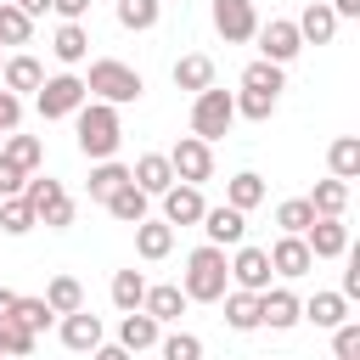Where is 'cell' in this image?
Here are the masks:
<instances>
[{
    "instance_id": "cell-1",
    "label": "cell",
    "mask_w": 360,
    "mask_h": 360,
    "mask_svg": "<svg viewBox=\"0 0 360 360\" xmlns=\"http://www.w3.org/2000/svg\"><path fill=\"white\" fill-rule=\"evenodd\" d=\"M225 281H231V264H225V248H197L191 259H186V281H180V292H186V304H219L225 298Z\"/></svg>"
},
{
    "instance_id": "cell-2",
    "label": "cell",
    "mask_w": 360,
    "mask_h": 360,
    "mask_svg": "<svg viewBox=\"0 0 360 360\" xmlns=\"http://www.w3.org/2000/svg\"><path fill=\"white\" fill-rule=\"evenodd\" d=\"M84 90L96 96V101H107V107H124V101H141V73L129 68V62H112V56H101V62H90V79H84Z\"/></svg>"
},
{
    "instance_id": "cell-3",
    "label": "cell",
    "mask_w": 360,
    "mask_h": 360,
    "mask_svg": "<svg viewBox=\"0 0 360 360\" xmlns=\"http://www.w3.org/2000/svg\"><path fill=\"white\" fill-rule=\"evenodd\" d=\"M118 141H124V129H118V107H107V101H90V107H79V152L84 158H112L118 152Z\"/></svg>"
},
{
    "instance_id": "cell-4",
    "label": "cell",
    "mask_w": 360,
    "mask_h": 360,
    "mask_svg": "<svg viewBox=\"0 0 360 360\" xmlns=\"http://www.w3.org/2000/svg\"><path fill=\"white\" fill-rule=\"evenodd\" d=\"M22 202H28V208H34V219H39V225H51V231L73 225V202H68L62 180H51V174H28V180H22Z\"/></svg>"
},
{
    "instance_id": "cell-5",
    "label": "cell",
    "mask_w": 360,
    "mask_h": 360,
    "mask_svg": "<svg viewBox=\"0 0 360 360\" xmlns=\"http://www.w3.org/2000/svg\"><path fill=\"white\" fill-rule=\"evenodd\" d=\"M236 124V101L225 96V90H197V101H191V135L197 141H219L225 129Z\"/></svg>"
},
{
    "instance_id": "cell-6",
    "label": "cell",
    "mask_w": 360,
    "mask_h": 360,
    "mask_svg": "<svg viewBox=\"0 0 360 360\" xmlns=\"http://www.w3.org/2000/svg\"><path fill=\"white\" fill-rule=\"evenodd\" d=\"M84 79L79 73H56V79H45L39 84V118H68V112H79L84 107Z\"/></svg>"
},
{
    "instance_id": "cell-7",
    "label": "cell",
    "mask_w": 360,
    "mask_h": 360,
    "mask_svg": "<svg viewBox=\"0 0 360 360\" xmlns=\"http://www.w3.org/2000/svg\"><path fill=\"white\" fill-rule=\"evenodd\" d=\"M169 169H174V180H186V186H202V180L214 174V152H208V141H197V135H180V141H174V152H169Z\"/></svg>"
},
{
    "instance_id": "cell-8",
    "label": "cell",
    "mask_w": 360,
    "mask_h": 360,
    "mask_svg": "<svg viewBox=\"0 0 360 360\" xmlns=\"http://www.w3.org/2000/svg\"><path fill=\"white\" fill-rule=\"evenodd\" d=\"M214 28H219L231 45L253 39V34H259V11H253V0H214Z\"/></svg>"
},
{
    "instance_id": "cell-9",
    "label": "cell",
    "mask_w": 360,
    "mask_h": 360,
    "mask_svg": "<svg viewBox=\"0 0 360 360\" xmlns=\"http://www.w3.org/2000/svg\"><path fill=\"white\" fill-rule=\"evenodd\" d=\"M304 248L315 253V259H338V253H349V225H343V214L332 219V214H315V225L304 231Z\"/></svg>"
},
{
    "instance_id": "cell-10",
    "label": "cell",
    "mask_w": 360,
    "mask_h": 360,
    "mask_svg": "<svg viewBox=\"0 0 360 360\" xmlns=\"http://www.w3.org/2000/svg\"><path fill=\"white\" fill-rule=\"evenodd\" d=\"M270 276H276V270H270V253H264V248H242V242H236L231 281H236L242 292H264V287H270Z\"/></svg>"
},
{
    "instance_id": "cell-11",
    "label": "cell",
    "mask_w": 360,
    "mask_h": 360,
    "mask_svg": "<svg viewBox=\"0 0 360 360\" xmlns=\"http://www.w3.org/2000/svg\"><path fill=\"white\" fill-rule=\"evenodd\" d=\"M259 51H264V62H292V56L304 51V39H298V22H287V17H270V22L259 28Z\"/></svg>"
},
{
    "instance_id": "cell-12",
    "label": "cell",
    "mask_w": 360,
    "mask_h": 360,
    "mask_svg": "<svg viewBox=\"0 0 360 360\" xmlns=\"http://www.w3.org/2000/svg\"><path fill=\"white\" fill-rule=\"evenodd\" d=\"M197 225L208 231V242H214V248H236V242H242V231H248V225H242V208H231V202L202 208V219H197Z\"/></svg>"
},
{
    "instance_id": "cell-13",
    "label": "cell",
    "mask_w": 360,
    "mask_h": 360,
    "mask_svg": "<svg viewBox=\"0 0 360 360\" xmlns=\"http://www.w3.org/2000/svg\"><path fill=\"white\" fill-rule=\"evenodd\" d=\"M270 270H276V276H287V281H298V276H309V270H315V253L304 248V236H281V242L270 248Z\"/></svg>"
},
{
    "instance_id": "cell-14",
    "label": "cell",
    "mask_w": 360,
    "mask_h": 360,
    "mask_svg": "<svg viewBox=\"0 0 360 360\" xmlns=\"http://www.w3.org/2000/svg\"><path fill=\"white\" fill-rule=\"evenodd\" d=\"M259 326H270V332L298 326V298H292L287 287H264V292H259Z\"/></svg>"
},
{
    "instance_id": "cell-15",
    "label": "cell",
    "mask_w": 360,
    "mask_h": 360,
    "mask_svg": "<svg viewBox=\"0 0 360 360\" xmlns=\"http://www.w3.org/2000/svg\"><path fill=\"white\" fill-rule=\"evenodd\" d=\"M202 208H208V202H202V191H197V186H186V180L163 191V219H169V225H197V219H202Z\"/></svg>"
},
{
    "instance_id": "cell-16",
    "label": "cell",
    "mask_w": 360,
    "mask_h": 360,
    "mask_svg": "<svg viewBox=\"0 0 360 360\" xmlns=\"http://www.w3.org/2000/svg\"><path fill=\"white\" fill-rule=\"evenodd\" d=\"M129 180H135L146 197H163V191L174 186V169H169V158H163V152H146V158L129 169Z\"/></svg>"
},
{
    "instance_id": "cell-17",
    "label": "cell",
    "mask_w": 360,
    "mask_h": 360,
    "mask_svg": "<svg viewBox=\"0 0 360 360\" xmlns=\"http://www.w3.org/2000/svg\"><path fill=\"white\" fill-rule=\"evenodd\" d=\"M62 343H68L73 354H90V349L101 343V321H96L90 309H73V315H62Z\"/></svg>"
},
{
    "instance_id": "cell-18",
    "label": "cell",
    "mask_w": 360,
    "mask_h": 360,
    "mask_svg": "<svg viewBox=\"0 0 360 360\" xmlns=\"http://www.w3.org/2000/svg\"><path fill=\"white\" fill-rule=\"evenodd\" d=\"M163 332H158V321L146 315V309H124V321H118V343L129 349V354H141V349H152Z\"/></svg>"
},
{
    "instance_id": "cell-19",
    "label": "cell",
    "mask_w": 360,
    "mask_h": 360,
    "mask_svg": "<svg viewBox=\"0 0 360 360\" xmlns=\"http://www.w3.org/2000/svg\"><path fill=\"white\" fill-rule=\"evenodd\" d=\"M169 248H174V225L169 219H141L135 225V253L141 259H169Z\"/></svg>"
},
{
    "instance_id": "cell-20",
    "label": "cell",
    "mask_w": 360,
    "mask_h": 360,
    "mask_svg": "<svg viewBox=\"0 0 360 360\" xmlns=\"http://www.w3.org/2000/svg\"><path fill=\"white\" fill-rule=\"evenodd\" d=\"M298 321H315V326H338V321H349V298L343 292H315L309 304H298Z\"/></svg>"
},
{
    "instance_id": "cell-21",
    "label": "cell",
    "mask_w": 360,
    "mask_h": 360,
    "mask_svg": "<svg viewBox=\"0 0 360 360\" xmlns=\"http://www.w3.org/2000/svg\"><path fill=\"white\" fill-rule=\"evenodd\" d=\"M0 158H11L22 174H34V169L45 163V141H39V135H17V129H11V135L0 141Z\"/></svg>"
},
{
    "instance_id": "cell-22",
    "label": "cell",
    "mask_w": 360,
    "mask_h": 360,
    "mask_svg": "<svg viewBox=\"0 0 360 360\" xmlns=\"http://www.w3.org/2000/svg\"><path fill=\"white\" fill-rule=\"evenodd\" d=\"M146 202H152V197H146L135 180H124V186L107 197V214H112V219H124V225H141V219H146Z\"/></svg>"
},
{
    "instance_id": "cell-23",
    "label": "cell",
    "mask_w": 360,
    "mask_h": 360,
    "mask_svg": "<svg viewBox=\"0 0 360 360\" xmlns=\"http://www.w3.org/2000/svg\"><path fill=\"white\" fill-rule=\"evenodd\" d=\"M332 34H338V11H332V6H321V0H309V6H304V17H298V39L326 45Z\"/></svg>"
},
{
    "instance_id": "cell-24",
    "label": "cell",
    "mask_w": 360,
    "mask_h": 360,
    "mask_svg": "<svg viewBox=\"0 0 360 360\" xmlns=\"http://www.w3.org/2000/svg\"><path fill=\"white\" fill-rule=\"evenodd\" d=\"M141 309H146L158 326H163V321H180V309H186V292H180V287H146Z\"/></svg>"
},
{
    "instance_id": "cell-25",
    "label": "cell",
    "mask_w": 360,
    "mask_h": 360,
    "mask_svg": "<svg viewBox=\"0 0 360 360\" xmlns=\"http://www.w3.org/2000/svg\"><path fill=\"white\" fill-rule=\"evenodd\" d=\"M0 79H6V90L17 96V90H39V84H45V68H39L34 56H11V62L0 68Z\"/></svg>"
},
{
    "instance_id": "cell-26",
    "label": "cell",
    "mask_w": 360,
    "mask_h": 360,
    "mask_svg": "<svg viewBox=\"0 0 360 360\" xmlns=\"http://www.w3.org/2000/svg\"><path fill=\"white\" fill-rule=\"evenodd\" d=\"M225 202H231V208H242V214H248V208H259V202H264V180H259L253 169L231 174V186H225Z\"/></svg>"
},
{
    "instance_id": "cell-27",
    "label": "cell",
    "mask_w": 360,
    "mask_h": 360,
    "mask_svg": "<svg viewBox=\"0 0 360 360\" xmlns=\"http://www.w3.org/2000/svg\"><path fill=\"white\" fill-rule=\"evenodd\" d=\"M45 304H51V315H73V309H84V287H79L73 276H51Z\"/></svg>"
},
{
    "instance_id": "cell-28",
    "label": "cell",
    "mask_w": 360,
    "mask_h": 360,
    "mask_svg": "<svg viewBox=\"0 0 360 360\" xmlns=\"http://www.w3.org/2000/svg\"><path fill=\"white\" fill-rule=\"evenodd\" d=\"M51 51H56V62H68V68H73V62H84L90 34H84L79 22H62V28H56V39H51Z\"/></svg>"
},
{
    "instance_id": "cell-29",
    "label": "cell",
    "mask_w": 360,
    "mask_h": 360,
    "mask_svg": "<svg viewBox=\"0 0 360 360\" xmlns=\"http://www.w3.org/2000/svg\"><path fill=\"white\" fill-rule=\"evenodd\" d=\"M174 84H180V90H208V84H214V62L197 56V51L180 56V62H174Z\"/></svg>"
},
{
    "instance_id": "cell-30",
    "label": "cell",
    "mask_w": 360,
    "mask_h": 360,
    "mask_svg": "<svg viewBox=\"0 0 360 360\" xmlns=\"http://www.w3.org/2000/svg\"><path fill=\"white\" fill-rule=\"evenodd\" d=\"M309 208L338 219V214L349 208V180H338V174H332V180H315V197H309Z\"/></svg>"
},
{
    "instance_id": "cell-31",
    "label": "cell",
    "mask_w": 360,
    "mask_h": 360,
    "mask_svg": "<svg viewBox=\"0 0 360 360\" xmlns=\"http://www.w3.org/2000/svg\"><path fill=\"white\" fill-rule=\"evenodd\" d=\"M276 225H281V236H304V231L315 225V208H309V197H287V202L276 208Z\"/></svg>"
},
{
    "instance_id": "cell-32",
    "label": "cell",
    "mask_w": 360,
    "mask_h": 360,
    "mask_svg": "<svg viewBox=\"0 0 360 360\" xmlns=\"http://www.w3.org/2000/svg\"><path fill=\"white\" fill-rule=\"evenodd\" d=\"M225 321L236 326V332H253L259 326V292H225Z\"/></svg>"
},
{
    "instance_id": "cell-33",
    "label": "cell",
    "mask_w": 360,
    "mask_h": 360,
    "mask_svg": "<svg viewBox=\"0 0 360 360\" xmlns=\"http://www.w3.org/2000/svg\"><path fill=\"white\" fill-rule=\"evenodd\" d=\"M326 163H332L338 180H354V174H360V141H354V135H338L332 152H326Z\"/></svg>"
},
{
    "instance_id": "cell-34",
    "label": "cell",
    "mask_w": 360,
    "mask_h": 360,
    "mask_svg": "<svg viewBox=\"0 0 360 360\" xmlns=\"http://www.w3.org/2000/svg\"><path fill=\"white\" fill-rule=\"evenodd\" d=\"M124 180H129V169H124V163H112V158H101V163L90 169V197H96V202H107Z\"/></svg>"
},
{
    "instance_id": "cell-35",
    "label": "cell",
    "mask_w": 360,
    "mask_h": 360,
    "mask_svg": "<svg viewBox=\"0 0 360 360\" xmlns=\"http://www.w3.org/2000/svg\"><path fill=\"white\" fill-rule=\"evenodd\" d=\"M242 90H270V96H281V62H248L242 68Z\"/></svg>"
},
{
    "instance_id": "cell-36",
    "label": "cell",
    "mask_w": 360,
    "mask_h": 360,
    "mask_svg": "<svg viewBox=\"0 0 360 360\" xmlns=\"http://www.w3.org/2000/svg\"><path fill=\"white\" fill-rule=\"evenodd\" d=\"M141 298H146V276L141 270H118L112 276V304L118 309H141Z\"/></svg>"
},
{
    "instance_id": "cell-37",
    "label": "cell",
    "mask_w": 360,
    "mask_h": 360,
    "mask_svg": "<svg viewBox=\"0 0 360 360\" xmlns=\"http://www.w3.org/2000/svg\"><path fill=\"white\" fill-rule=\"evenodd\" d=\"M39 219H34V208L22 202V197H0V231L6 236H22V231H34Z\"/></svg>"
},
{
    "instance_id": "cell-38",
    "label": "cell",
    "mask_w": 360,
    "mask_h": 360,
    "mask_svg": "<svg viewBox=\"0 0 360 360\" xmlns=\"http://www.w3.org/2000/svg\"><path fill=\"white\" fill-rule=\"evenodd\" d=\"M112 6H118V22H124V28H135V34H141V28H152V22H158V11H163V0H112Z\"/></svg>"
},
{
    "instance_id": "cell-39",
    "label": "cell",
    "mask_w": 360,
    "mask_h": 360,
    "mask_svg": "<svg viewBox=\"0 0 360 360\" xmlns=\"http://www.w3.org/2000/svg\"><path fill=\"white\" fill-rule=\"evenodd\" d=\"M34 34V17H22L17 6H0V45H28Z\"/></svg>"
},
{
    "instance_id": "cell-40",
    "label": "cell",
    "mask_w": 360,
    "mask_h": 360,
    "mask_svg": "<svg viewBox=\"0 0 360 360\" xmlns=\"http://www.w3.org/2000/svg\"><path fill=\"white\" fill-rule=\"evenodd\" d=\"M231 101H236V112H242V118H259V124H264V118L276 112V101H281V96H270V90H242V96H231Z\"/></svg>"
},
{
    "instance_id": "cell-41",
    "label": "cell",
    "mask_w": 360,
    "mask_h": 360,
    "mask_svg": "<svg viewBox=\"0 0 360 360\" xmlns=\"http://www.w3.org/2000/svg\"><path fill=\"white\" fill-rule=\"evenodd\" d=\"M34 338H39V332H28L22 321H0V349H6V354H17V360L34 354Z\"/></svg>"
},
{
    "instance_id": "cell-42",
    "label": "cell",
    "mask_w": 360,
    "mask_h": 360,
    "mask_svg": "<svg viewBox=\"0 0 360 360\" xmlns=\"http://www.w3.org/2000/svg\"><path fill=\"white\" fill-rule=\"evenodd\" d=\"M158 349H163V360H202V338H191V332H169V338H158Z\"/></svg>"
},
{
    "instance_id": "cell-43",
    "label": "cell",
    "mask_w": 360,
    "mask_h": 360,
    "mask_svg": "<svg viewBox=\"0 0 360 360\" xmlns=\"http://www.w3.org/2000/svg\"><path fill=\"white\" fill-rule=\"evenodd\" d=\"M11 321H22L28 332H45V326H51V304H45V298H17Z\"/></svg>"
},
{
    "instance_id": "cell-44",
    "label": "cell",
    "mask_w": 360,
    "mask_h": 360,
    "mask_svg": "<svg viewBox=\"0 0 360 360\" xmlns=\"http://www.w3.org/2000/svg\"><path fill=\"white\" fill-rule=\"evenodd\" d=\"M332 354H338V360H354V354H360V326H354V321H338V326H332Z\"/></svg>"
},
{
    "instance_id": "cell-45",
    "label": "cell",
    "mask_w": 360,
    "mask_h": 360,
    "mask_svg": "<svg viewBox=\"0 0 360 360\" xmlns=\"http://www.w3.org/2000/svg\"><path fill=\"white\" fill-rule=\"evenodd\" d=\"M17 124H22V101H17L11 90H0V141H6Z\"/></svg>"
},
{
    "instance_id": "cell-46",
    "label": "cell",
    "mask_w": 360,
    "mask_h": 360,
    "mask_svg": "<svg viewBox=\"0 0 360 360\" xmlns=\"http://www.w3.org/2000/svg\"><path fill=\"white\" fill-rule=\"evenodd\" d=\"M22 180H28V174H22L11 158H0V197H22Z\"/></svg>"
},
{
    "instance_id": "cell-47",
    "label": "cell",
    "mask_w": 360,
    "mask_h": 360,
    "mask_svg": "<svg viewBox=\"0 0 360 360\" xmlns=\"http://www.w3.org/2000/svg\"><path fill=\"white\" fill-rule=\"evenodd\" d=\"M51 11H62L68 22H79V17L90 11V0H51Z\"/></svg>"
},
{
    "instance_id": "cell-48",
    "label": "cell",
    "mask_w": 360,
    "mask_h": 360,
    "mask_svg": "<svg viewBox=\"0 0 360 360\" xmlns=\"http://www.w3.org/2000/svg\"><path fill=\"white\" fill-rule=\"evenodd\" d=\"M90 360H129V349H124V343H96Z\"/></svg>"
},
{
    "instance_id": "cell-49",
    "label": "cell",
    "mask_w": 360,
    "mask_h": 360,
    "mask_svg": "<svg viewBox=\"0 0 360 360\" xmlns=\"http://www.w3.org/2000/svg\"><path fill=\"white\" fill-rule=\"evenodd\" d=\"M11 6H17L22 17H45V11H51V0H11Z\"/></svg>"
},
{
    "instance_id": "cell-50",
    "label": "cell",
    "mask_w": 360,
    "mask_h": 360,
    "mask_svg": "<svg viewBox=\"0 0 360 360\" xmlns=\"http://www.w3.org/2000/svg\"><path fill=\"white\" fill-rule=\"evenodd\" d=\"M343 298H360V264H354V270H343Z\"/></svg>"
},
{
    "instance_id": "cell-51",
    "label": "cell",
    "mask_w": 360,
    "mask_h": 360,
    "mask_svg": "<svg viewBox=\"0 0 360 360\" xmlns=\"http://www.w3.org/2000/svg\"><path fill=\"white\" fill-rule=\"evenodd\" d=\"M11 309H17V292H11V287H0V321H11Z\"/></svg>"
},
{
    "instance_id": "cell-52",
    "label": "cell",
    "mask_w": 360,
    "mask_h": 360,
    "mask_svg": "<svg viewBox=\"0 0 360 360\" xmlns=\"http://www.w3.org/2000/svg\"><path fill=\"white\" fill-rule=\"evenodd\" d=\"M332 11L338 17H360V0H332Z\"/></svg>"
},
{
    "instance_id": "cell-53",
    "label": "cell",
    "mask_w": 360,
    "mask_h": 360,
    "mask_svg": "<svg viewBox=\"0 0 360 360\" xmlns=\"http://www.w3.org/2000/svg\"><path fill=\"white\" fill-rule=\"evenodd\" d=\"M0 354H6V349H0Z\"/></svg>"
},
{
    "instance_id": "cell-54",
    "label": "cell",
    "mask_w": 360,
    "mask_h": 360,
    "mask_svg": "<svg viewBox=\"0 0 360 360\" xmlns=\"http://www.w3.org/2000/svg\"><path fill=\"white\" fill-rule=\"evenodd\" d=\"M0 68H6V62H0Z\"/></svg>"
}]
</instances>
